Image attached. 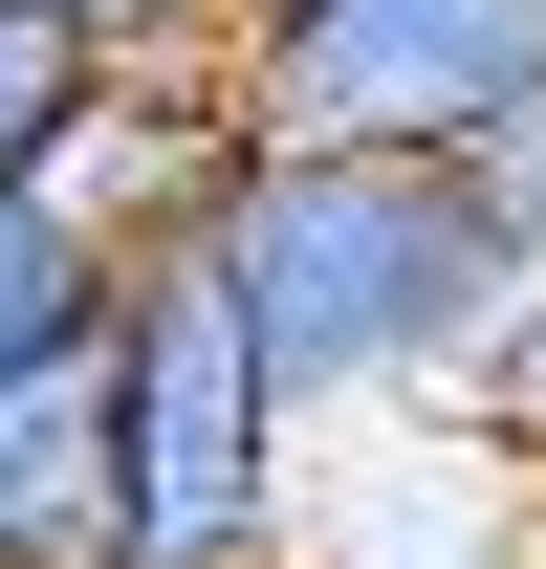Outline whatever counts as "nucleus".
Instances as JSON below:
<instances>
[{"label":"nucleus","mask_w":546,"mask_h":569,"mask_svg":"<svg viewBox=\"0 0 546 569\" xmlns=\"http://www.w3.org/2000/svg\"><path fill=\"white\" fill-rule=\"evenodd\" d=\"M0 569H132L110 372H44V395H0Z\"/></svg>","instance_id":"5"},{"label":"nucleus","mask_w":546,"mask_h":569,"mask_svg":"<svg viewBox=\"0 0 546 569\" xmlns=\"http://www.w3.org/2000/svg\"><path fill=\"white\" fill-rule=\"evenodd\" d=\"M110 88H132V67L88 44L67 0H0V198H22V176H67V153H88V110H110Z\"/></svg>","instance_id":"7"},{"label":"nucleus","mask_w":546,"mask_h":569,"mask_svg":"<svg viewBox=\"0 0 546 569\" xmlns=\"http://www.w3.org/2000/svg\"><path fill=\"white\" fill-rule=\"evenodd\" d=\"M219 88L263 153H503L546 110V0H241Z\"/></svg>","instance_id":"3"},{"label":"nucleus","mask_w":546,"mask_h":569,"mask_svg":"<svg viewBox=\"0 0 546 569\" xmlns=\"http://www.w3.org/2000/svg\"><path fill=\"white\" fill-rule=\"evenodd\" d=\"M284 569H546V460H503L459 395L437 417H350L306 460V548Z\"/></svg>","instance_id":"4"},{"label":"nucleus","mask_w":546,"mask_h":569,"mask_svg":"<svg viewBox=\"0 0 546 569\" xmlns=\"http://www.w3.org/2000/svg\"><path fill=\"white\" fill-rule=\"evenodd\" d=\"M110 460H132V569H284L306 548V460H328V438L284 417V372H263V329H241L219 241H153L132 263Z\"/></svg>","instance_id":"2"},{"label":"nucleus","mask_w":546,"mask_h":569,"mask_svg":"<svg viewBox=\"0 0 546 569\" xmlns=\"http://www.w3.org/2000/svg\"><path fill=\"white\" fill-rule=\"evenodd\" d=\"M110 329H132V241L88 198H0V395H44V372H110Z\"/></svg>","instance_id":"6"},{"label":"nucleus","mask_w":546,"mask_h":569,"mask_svg":"<svg viewBox=\"0 0 546 569\" xmlns=\"http://www.w3.org/2000/svg\"><path fill=\"white\" fill-rule=\"evenodd\" d=\"M481 198H503V241H525V263H546V110H525V132H503V153H481Z\"/></svg>","instance_id":"9"},{"label":"nucleus","mask_w":546,"mask_h":569,"mask_svg":"<svg viewBox=\"0 0 546 569\" xmlns=\"http://www.w3.org/2000/svg\"><path fill=\"white\" fill-rule=\"evenodd\" d=\"M88 44H110V67H219V22H241V0H67Z\"/></svg>","instance_id":"8"},{"label":"nucleus","mask_w":546,"mask_h":569,"mask_svg":"<svg viewBox=\"0 0 546 569\" xmlns=\"http://www.w3.org/2000/svg\"><path fill=\"white\" fill-rule=\"evenodd\" d=\"M219 284L263 329L284 417L350 438V417H437L481 372V329L525 307V241L481 198V153H241Z\"/></svg>","instance_id":"1"}]
</instances>
